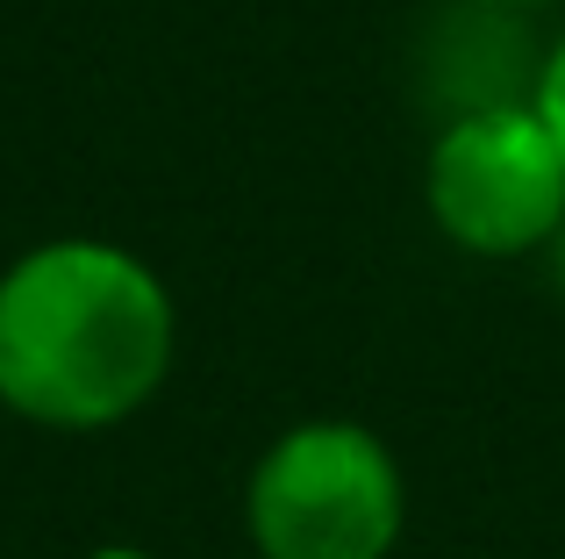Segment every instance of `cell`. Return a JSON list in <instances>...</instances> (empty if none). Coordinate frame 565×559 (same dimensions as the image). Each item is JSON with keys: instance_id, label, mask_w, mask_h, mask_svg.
<instances>
[{"instance_id": "cell-1", "label": "cell", "mask_w": 565, "mask_h": 559, "mask_svg": "<svg viewBox=\"0 0 565 559\" xmlns=\"http://www.w3.org/2000/svg\"><path fill=\"white\" fill-rule=\"evenodd\" d=\"M180 302L151 259L51 238L0 266V409L36 431H115L166 394Z\"/></svg>"}, {"instance_id": "cell-2", "label": "cell", "mask_w": 565, "mask_h": 559, "mask_svg": "<svg viewBox=\"0 0 565 559\" xmlns=\"http://www.w3.org/2000/svg\"><path fill=\"white\" fill-rule=\"evenodd\" d=\"M244 531L258 559H386L408 531V474L380 431L308 416L258 452Z\"/></svg>"}, {"instance_id": "cell-3", "label": "cell", "mask_w": 565, "mask_h": 559, "mask_svg": "<svg viewBox=\"0 0 565 559\" xmlns=\"http://www.w3.org/2000/svg\"><path fill=\"white\" fill-rule=\"evenodd\" d=\"M423 201L444 244L472 259H544L565 230V151L530 108H487L437 123L423 158Z\"/></svg>"}, {"instance_id": "cell-4", "label": "cell", "mask_w": 565, "mask_h": 559, "mask_svg": "<svg viewBox=\"0 0 565 559\" xmlns=\"http://www.w3.org/2000/svg\"><path fill=\"white\" fill-rule=\"evenodd\" d=\"M544 51H552V36H537L523 8L444 0V14L423 29V94L437 123L487 108H530L544 80Z\"/></svg>"}, {"instance_id": "cell-5", "label": "cell", "mask_w": 565, "mask_h": 559, "mask_svg": "<svg viewBox=\"0 0 565 559\" xmlns=\"http://www.w3.org/2000/svg\"><path fill=\"white\" fill-rule=\"evenodd\" d=\"M537 115L552 123L558 151H565V29L552 36V51H544V80H537Z\"/></svg>"}, {"instance_id": "cell-6", "label": "cell", "mask_w": 565, "mask_h": 559, "mask_svg": "<svg viewBox=\"0 0 565 559\" xmlns=\"http://www.w3.org/2000/svg\"><path fill=\"white\" fill-rule=\"evenodd\" d=\"M544 266H552V287L565 294V230H558V238H552V252H544Z\"/></svg>"}, {"instance_id": "cell-7", "label": "cell", "mask_w": 565, "mask_h": 559, "mask_svg": "<svg viewBox=\"0 0 565 559\" xmlns=\"http://www.w3.org/2000/svg\"><path fill=\"white\" fill-rule=\"evenodd\" d=\"M86 559H158V552H143V546H94Z\"/></svg>"}, {"instance_id": "cell-8", "label": "cell", "mask_w": 565, "mask_h": 559, "mask_svg": "<svg viewBox=\"0 0 565 559\" xmlns=\"http://www.w3.org/2000/svg\"><path fill=\"white\" fill-rule=\"evenodd\" d=\"M487 8H523V14H537V8H558V0H487Z\"/></svg>"}]
</instances>
